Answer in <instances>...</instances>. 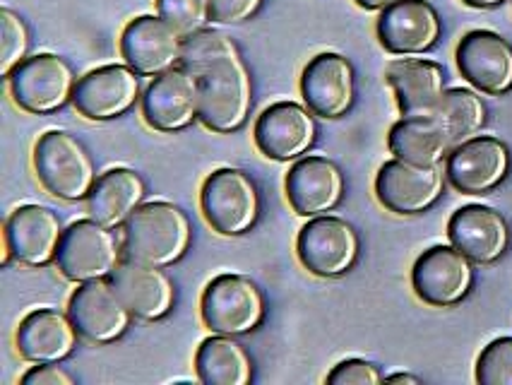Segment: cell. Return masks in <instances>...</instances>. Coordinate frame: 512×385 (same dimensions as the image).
I'll return each instance as SVG.
<instances>
[{
  "label": "cell",
  "mask_w": 512,
  "mask_h": 385,
  "mask_svg": "<svg viewBox=\"0 0 512 385\" xmlns=\"http://www.w3.org/2000/svg\"><path fill=\"white\" fill-rule=\"evenodd\" d=\"M121 244L125 260L166 270L193 246V224L178 205L152 200L142 203L123 224Z\"/></svg>",
  "instance_id": "6da1fadb"
},
{
  "label": "cell",
  "mask_w": 512,
  "mask_h": 385,
  "mask_svg": "<svg viewBox=\"0 0 512 385\" xmlns=\"http://www.w3.org/2000/svg\"><path fill=\"white\" fill-rule=\"evenodd\" d=\"M200 123L212 133H238L253 111V77L241 53L224 58L198 77Z\"/></svg>",
  "instance_id": "7a4b0ae2"
},
{
  "label": "cell",
  "mask_w": 512,
  "mask_h": 385,
  "mask_svg": "<svg viewBox=\"0 0 512 385\" xmlns=\"http://www.w3.org/2000/svg\"><path fill=\"white\" fill-rule=\"evenodd\" d=\"M39 183L65 203L87 200L97 183V167L80 140L65 130H49L34 145Z\"/></svg>",
  "instance_id": "3957f363"
},
{
  "label": "cell",
  "mask_w": 512,
  "mask_h": 385,
  "mask_svg": "<svg viewBox=\"0 0 512 385\" xmlns=\"http://www.w3.org/2000/svg\"><path fill=\"white\" fill-rule=\"evenodd\" d=\"M202 323L217 335L243 337L265 323L267 301L263 289L246 275H217L200 299Z\"/></svg>",
  "instance_id": "277c9868"
},
{
  "label": "cell",
  "mask_w": 512,
  "mask_h": 385,
  "mask_svg": "<svg viewBox=\"0 0 512 385\" xmlns=\"http://www.w3.org/2000/svg\"><path fill=\"white\" fill-rule=\"evenodd\" d=\"M123 260V244L116 236V229L87 217L77 219L63 231L56 268L68 282L82 284L109 280Z\"/></svg>",
  "instance_id": "5b68a950"
},
{
  "label": "cell",
  "mask_w": 512,
  "mask_h": 385,
  "mask_svg": "<svg viewBox=\"0 0 512 385\" xmlns=\"http://www.w3.org/2000/svg\"><path fill=\"white\" fill-rule=\"evenodd\" d=\"M80 77L65 58L56 53H37L22 61L10 73L8 90L13 102L32 116H49L73 104V92Z\"/></svg>",
  "instance_id": "8992f818"
},
{
  "label": "cell",
  "mask_w": 512,
  "mask_h": 385,
  "mask_svg": "<svg viewBox=\"0 0 512 385\" xmlns=\"http://www.w3.org/2000/svg\"><path fill=\"white\" fill-rule=\"evenodd\" d=\"M205 222L222 236H243L260 219V193L255 181L241 169H217L200 191Z\"/></svg>",
  "instance_id": "52a82bcc"
},
{
  "label": "cell",
  "mask_w": 512,
  "mask_h": 385,
  "mask_svg": "<svg viewBox=\"0 0 512 385\" xmlns=\"http://www.w3.org/2000/svg\"><path fill=\"white\" fill-rule=\"evenodd\" d=\"M361 253V239L347 219L335 215L311 217L296 239V256L311 275L323 280L347 275Z\"/></svg>",
  "instance_id": "ba28073f"
},
{
  "label": "cell",
  "mask_w": 512,
  "mask_h": 385,
  "mask_svg": "<svg viewBox=\"0 0 512 385\" xmlns=\"http://www.w3.org/2000/svg\"><path fill=\"white\" fill-rule=\"evenodd\" d=\"M128 63L101 65L77 80L73 106L87 121H113L142 102V80Z\"/></svg>",
  "instance_id": "9c48e42d"
},
{
  "label": "cell",
  "mask_w": 512,
  "mask_h": 385,
  "mask_svg": "<svg viewBox=\"0 0 512 385\" xmlns=\"http://www.w3.org/2000/svg\"><path fill=\"white\" fill-rule=\"evenodd\" d=\"M61 217L44 205H22L5 222L3 265L46 268L56 263L63 239Z\"/></svg>",
  "instance_id": "30bf717a"
},
{
  "label": "cell",
  "mask_w": 512,
  "mask_h": 385,
  "mask_svg": "<svg viewBox=\"0 0 512 385\" xmlns=\"http://www.w3.org/2000/svg\"><path fill=\"white\" fill-rule=\"evenodd\" d=\"M68 316L89 345H113L133 328L135 321L109 280L77 284L68 301Z\"/></svg>",
  "instance_id": "8fae6325"
},
{
  "label": "cell",
  "mask_w": 512,
  "mask_h": 385,
  "mask_svg": "<svg viewBox=\"0 0 512 385\" xmlns=\"http://www.w3.org/2000/svg\"><path fill=\"white\" fill-rule=\"evenodd\" d=\"M448 176L440 167H416V164L390 159L378 171L375 195L385 210L395 215H424L443 198Z\"/></svg>",
  "instance_id": "7c38bea8"
},
{
  "label": "cell",
  "mask_w": 512,
  "mask_h": 385,
  "mask_svg": "<svg viewBox=\"0 0 512 385\" xmlns=\"http://www.w3.org/2000/svg\"><path fill=\"white\" fill-rule=\"evenodd\" d=\"M142 118L157 133H181L200 121L198 77L178 68L152 77L142 92Z\"/></svg>",
  "instance_id": "4fadbf2b"
},
{
  "label": "cell",
  "mask_w": 512,
  "mask_h": 385,
  "mask_svg": "<svg viewBox=\"0 0 512 385\" xmlns=\"http://www.w3.org/2000/svg\"><path fill=\"white\" fill-rule=\"evenodd\" d=\"M412 287L428 306H457L474 289V263L452 244L433 246L416 258Z\"/></svg>",
  "instance_id": "5bb4252c"
},
{
  "label": "cell",
  "mask_w": 512,
  "mask_h": 385,
  "mask_svg": "<svg viewBox=\"0 0 512 385\" xmlns=\"http://www.w3.org/2000/svg\"><path fill=\"white\" fill-rule=\"evenodd\" d=\"M512 157L508 145L493 135L462 142L445 159L448 183L462 195H486L508 179Z\"/></svg>",
  "instance_id": "9a60e30c"
},
{
  "label": "cell",
  "mask_w": 512,
  "mask_h": 385,
  "mask_svg": "<svg viewBox=\"0 0 512 385\" xmlns=\"http://www.w3.org/2000/svg\"><path fill=\"white\" fill-rule=\"evenodd\" d=\"M253 138L267 159L296 162L306 157L318 140V123L306 104L277 102L258 116Z\"/></svg>",
  "instance_id": "2e32d148"
},
{
  "label": "cell",
  "mask_w": 512,
  "mask_h": 385,
  "mask_svg": "<svg viewBox=\"0 0 512 385\" xmlns=\"http://www.w3.org/2000/svg\"><path fill=\"white\" fill-rule=\"evenodd\" d=\"M455 61L476 92L503 97L512 90V44L500 34L488 29L464 34L457 44Z\"/></svg>",
  "instance_id": "e0dca14e"
},
{
  "label": "cell",
  "mask_w": 512,
  "mask_h": 385,
  "mask_svg": "<svg viewBox=\"0 0 512 385\" xmlns=\"http://www.w3.org/2000/svg\"><path fill=\"white\" fill-rule=\"evenodd\" d=\"M303 104L325 121H337L351 111L356 102V73L349 58L339 53H320L303 68Z\"/></svg>",
  "instance_id": "ac0fdd59"
},
{
  "label": "cell",
  "mask_w": 512,
  "mask_h": 385,
  "mask_svg": "<svg viewBox=\"0 0 512 385\" xmlns=\"http://www.w3.org/2000/svg\"><path fill=\"white\" fill-rule=\"evenodd\" d=\"M183 34L164 17L140 15L125 25L121 34L123 61L142 77H157L181 63Z\"/></svg>",
  "instance_id": "d6986e66"
},
{
  "label": "cell",
  "mask_w": 512,
  "mask_h": 385,
  "mask_svg": "<svg viewBox=\"0 0 512 385\" xmlns=\"http://www.w3.org/2000/svg\"><path fill=\"white\" fill-rule=\"evenodd\" d=\"M378 39L395 56H419L431 51L443 34L438 10L428 0H397L380 10Z\"/></svg>",
  "instance_id": "ffe728a7"
},
{
  "label": "cell",
  "mask_w": 512,
  "mask_h": 385,
  "mask_svg": "<svg viewBox=\"0 0 512 385\" xmlns=\"http://www.w3.org/2000/svg\"><path fill=\"white\" fill-rule=\"evenodd\" d=\"M284 186H287L291 210L306 219L335 210L344 200V191H347L342 169L332 159L315 157V154L296 159Z\"/></svg>",
  "instance_id": "44dd1931"
},
{
  "label": "cell",
  "mask_w": 512,
  "mask_h": 385,
  "mask_svg": "<svg viewBox=\"0 0 512 385\" xmlns=\"http://www.w3.org/2000/svg\"><path fill=\"white\" fill-rule=\"evenodd\" d=\"M450 244L474 265H491L508 253V219L486 205H464L448 222Z\"/></svg>",
  "instance_id": "7402d4cb"
},
{
  "label": "cell",
  "mask_w": 512,
  "mask_h": 385,
  "mask_svg": "<svg viewBox=\"0 0 512 385\" xmlns=\"http://www.w3.org/2000/svg\"><path fill=\"white\" fill-rule=\"evenodd\" d=\"M109 282L138 321H164L176 308V284L164 268L123 260Z\"/></svg>",
  "instance_id": "603a6c76"
},
{
  "label": "cell",
  "mask_w": 512,
  "mask_h": 385,
  "mask_svg": "<svg viewBox=\"0 0 512 385\" xmlns=\"http://www.w3.org/2000/svg\"><path fill=\"white\" fill-rule=\"evenodd\" d=\"M80 333L68 311L58 308H37L22 318L15 333L20 357L29 364H61L75 354Z\"/></svg>",
  "instance_id": "cb8c5ba5"
},
{
  "label": "cell",
  "mask_w": 512,
  "mask_h": 385,
  "mask_svg": "<svg viewBox=\"0 0 512 385\" xmlns=\"http://www.w3.org/2000/svg\"><path fill=\"white\" fill-rule=\"evenodd\" d=\"M385 80L395 92L397 106L404 118L433 116L448 92L443 65L428 61V58L392 61L385 70Z\"/></svg>",
  "instance_id": "d4e9b609"
},
{
  "label": "cell",
  "mask_w": 512,
  "mask_h": 385,
  "mask_svg": "<svg viewBox=\"0 0 512 385\" xmlns=\"http://www.w3.org/2000/svg\"><path fill=\"white\" fill-rule=\"evenodd\" d=\"M145 179L133 169L116 167L101 174L87 198L89 217L109 229H123L133 212L145 203Z\"/></svg>",
  "instance_id": "484cf974"
},
{
  "label": "cell",
  "mask_w": 512,
  "mask_h": 385,
  "mask_svg": "<svg viewBox=\"0 0 512 385\" xmlns=\"http://www.w3.org/2000/svg\"><path fill=\"white\" fill-rule=\"evenodd\" d=\"M388 147L397 159L416 164V167H440L452 152L448 133L436 116H402L390 128Z\"/></svg>",
  "instance_id": "4316f807"
},
{
  "label": "cell",
  "mask_w": 512,
  "mask_h": 385,
  "mask_svg": "<svg viewBox=\"0 0 512 385\" xmlns=\"http://www.w3.org/2000/svg\"><path fill=\"white\" fill-rule=\"evenodd\" d=\"M195 373L205 385H248L255 364L236 337L214 333L195 352Z\"/></svg>",
  "instance_id": "83f0119b"
},
{
  "label": "cell",
  "mask_w": 512,
  "mask_h": 385,
  "mask_svg": "<svg viewBox=\"0 0 512 385\" xmlns=\"http://www.w3.org/2000/svg\"><path fill=\"white\" fill-rule=\"evenodd\" d=\"M433 116H436L440 126L445 128L452 150H455L462 142L481 135V130H484L488 121V109L476 90L452 87V90L445 92L443 102H440Z\"/></svg>",
  "instance_id": "f1b7e54d"
},
{
  "label": "cell",
  "mask_w": 512,
  "mask_h": 385,
  "mask_svg": "<svg viewBox=\"0 0 512 385\" xmlns=\"http://www.w3.org/2000/svg\"><path fill=\"white\" fill-rule=\"evenodd\" d=\"M238 46L234 44V39L226 37L224 32L219 29H200V32L188 34L183 37V49H181V68L188 70L190 75L200 77L205 75L212 65H217L224 58L236 56Z\"/></svg>",
  "instance_id": "f546056e"
},
{
  "label": "cell",
  "mask_w": 512,
  "mask_h": 385,
  "mask_svg": "<svg viewBox=\"0 0 512 385\" xmlns=\"http://www.w3.org/2000/svg\"><path fill=\"white\" fill-rule=\"evenodd\" d=\"M29 46H32V37H29L27 22L15 10H0V75L5 80L17 65L27 61Z\"/></svg>",
  "instance_id": "4dcf8cb0"
},
{
  "label": "cell",
  "mask_w": 512,
  "mask_h": 385,
  "mask_svg": "<svg viewBox=\"0 0 512 385\" xmlns=\"http://www.w3.org/2000/svg\"><path fill=\"white\" fill-rule=\"evenodd\" d=\"M157 15L188 37L212 22V0H157Z\"/></svg>",
  "instance_id": "1f68e13d"
},
{
  "label": "cell",
  "mask_w": 512,
  "mask_h": 385,
  "mask_svg": "<svg viewBox=\"0 0 512 385\" xmlns=\"http://www.w3.org/2000/svg\"><path fill=\"white\" fill-rule=\"evenodd\" d=\"M476 381L481 385H512V337H498L484 347L476 361Z\"/></svg>",
  "instance_id": "d6a6232c"
},
{
  "label": "cell",
  "mask_w": 512,
  "mask_h": 385,
  "mask_svg": "<svg viewBox=\"0 0 512 385\" xmlns=\"http://www.w3.org/2000/svg\"><path fill=\"white\" fill-rule=\"evenodd\" d=\"M330 385H380L385 383V373L378 364L366 359H344L327 373Z\"/></svg>",
  "instance_id": "836d02e7"
},
{
  "label": "cell",
  "mask_w": 512,
  "mask_h": 385,
  "mask_svg": "<svg viewBox=\"0 0 512 385\" xmlns=\"http://www.w3.org/2000/svg\"><path fill=\"white\" fill-rule=\"evenodd\" d=\"M265 0H212V22L243 25L260 13Z\"/></svg>",
  "instance_id": "e575fe53"
},
{
  "label": "cell",
  "mask_w": 512,
  "mask_h": 385,
  "mask_svg": "<svg viewBox=\"0 0 512 385\" xmlns=\"http://www.w3.org/2000/svg\"><path fill=\"white\" fill-rule=\"evenodd\" d=\"M22 385H75V378L61 364H34L25 376Z\"/></svg>",
  "instance_id": "d590c367"
},
{
  "label": "cell",
  "mask_w": 512,
  "mask_h": 385,
  "mask_svg": "<svg viewBox=\"0 0 512 385\" xmlns=\"http://www.w3.org/2000/svg\"><path fill=\"white\" fill-rule=\"evenodd\" d=\"M392 3H397V0H356V5L363 10H375V13H380V10L390 8Z\"/></svg>",
  "instance_id": "8d00e7d4"
},
{
  "label": "cell",
  "mask_w": 512,
  "mask_h": 385,
  "mask_svg": "<svg viewBox=\"0 0 512 385\" xmlns=\"http://www.w3.org/2000/svg\"><path fill=\"white\" fill-rule=\"evenodd\" d=\"M385 383H409V385H419L421 378L414 376V373H392V376H385Z\"/></svg>",
  "instance_id": "74e56055"
},
{
  "label": "cell",
  "mask_w": 512,
  "mask_h": 385,
  "mask_svg": "<svg viewBox=\"0 0 512 385\" xmlns=\"http://www.w3.org/2000/svg\"><path fill=\"white\" fill-rule=\"evenodd\" d=\"M462 3L476 10H491V8H498V5H503L505 0H462Z\"/></svg>",
  "instance_id": "f35d334b"
}]
</instances>
